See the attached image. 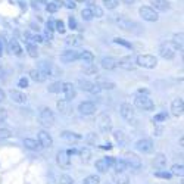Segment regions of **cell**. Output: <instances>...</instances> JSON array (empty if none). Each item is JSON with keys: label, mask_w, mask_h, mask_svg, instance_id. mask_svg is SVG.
I'll return each instance as SVG.
<instances>
[{"label": "cell", "mask_w": 184, "mask_h": 184, "mask_svg": "<svg viewBox=\"0 0 184 184\" xmlns=\"http://www.w3.org/2000/svg\"><path fill=\"white\" fill-rule=\"evenodd\" d=\"M177 49H183L181 46H178L177 43H174V41H169V43H164L161 47H159V56L161 58H164V59H166V61H171V59H174L175 58V52H177Z\"/></svg>", "instance_id": "1"}, {"label": "cell", "mask_w": 184, "mask_h": 184, "mask_svg": "<svg viewBox=\"0 0 184 184\" xmlns=\"http://www.w3.org/2000/svg\"><path fill=\"white\" fill-rule=\"evenodd\" d=\"M136 65L146 69H153L158 66V59L152 55H139L136 58Z\"/></svg>", "instance_id": "2"}, {"label": "cell", "mask_w": 184, "mask_h": 184, "mask_svg": "<svg viewBox=\"0 0 184 184\" xmlns=\"http://www.w3.org/2000/svg\"><path fill=\"white\" fill-rule=\"evenodd\" d=\"M134 105H136V108H139V109H142V110H153L155 109L153 100H152L149 96H146V94H139V96H136Z\"/></svg>", "instance_id": "3"}, {"label": "cell", "mask_w": 184, "mask_h": 184, "mask_svg": "<svg viewBox=\"0 0 184 184\" xmlns=\"http://www.w3.org/2000/svg\"><path fill=\"white\" fill-rule=\"evenodd\" d=\"M139 13L140 16L147 21V22H156L159 19V15H158V10H155L153 7H149V6H142L139 9Z\"/></svg>", "instance_id": "4"}, {"label": "cell", "mask_w": 184, "mask_h": 184, "mask_svg": "<svg viewBox=\"0 0 184 184\" xmlns=\"http://www.w3.org/2000/svg\"><path fill=\"white\" fill-rule=\"evenodd\" d=\"M78 85H80V88H81L83 91H87V93H91V94H99V93L102 91V88H100L96 83H91V81H88V80L80 78V80H78Z\"/></svg>", "instance_id": "5"}, {"label": "cell", "mask_w": 184, "mask_h": 184, "mask_svg": "<svg viewBox=\"0 0 184 184\" xmlns=\"http://www.w3.org/2000/svg\"><path fill=\"white\" fill-rule=\"evenodd\" d=\"M40 124L44 127H52L55 124V115L49 108H43L40 110Z\"/></svg>", "instance_id": "6"}, {"label": "cell", "mask_w": 184, "mask_h": 184, "mask_svg": "<svg viewBox=\"0 0 184 184\" xmlns=\"http://www.w3.org/2000/svg\"><path fill=\"white\" fill-rule=\"evenodd\" d=\"M124 161H125L127 166L131 168V169H140L142 168V159L139 158V155H136L133 152H127Z\"/></svg>", "instance_id": "7"}, {"label": "cell", "mask_w": 184, "mask_h": 184, "mask_svg": "<svg viewBox=\"0 0 184 184\" xmlns=\"http://www.w3.org/2000/svg\"><path fill=\"white\" fill-rule=\"evenodd\" d=\"M97 125L102 133H109L112 130V118L108 113H100L97 118Z\"/></svg>", "instance_id": "8"}, {"label": "cell", "mask_w": 184, "mask_h": 184, "mask_svg": "<svg viewBox=\"0 0 184 184\" xmlns=\"http://www.w3.org/2000/svg\"><path fill=\"white\" fill-rule=\"evenodd\" d=\"M119 112H121V116L127 122H133L134 118H136V110H134V108L130 103H122L121 108H119Z\"/></svg>", "instance_id": "9"}, {"label": "cell", "mask_w": 184, "mask_h": 184, "mask_svg": "<svg viewBox=\"0 0 184 184\" xmlns=\"http://www.w3.org/2000/svg\"><path fill=\"white\" fill-rule=\"evenodd\" d=\"M136 149L142 153H150L153 150V142L150 139H140L136 142Z\"/></svg>", "instance_id": "10"}, {"label": "cell", "mask_w": 184, "mask_h": 184, "mask_svg": "<svg viewBox=\"0 0 184 184\" xmlns=\"http://www.w3.org/2000/svg\"><path fill=\"white\" fill-rule=\"evenodd\" d=\"M71 155L66 152V150H59L58 155H56V162L61 168H68L69 164H71Z\"/></svg>", "instance_id": "11"}, {"label": "cell", "mask_w": 184, "mask_h": 184, "mask_svg": "<svg viewBox=\"0 0 184 184\" xmlns=\"http://www.w3.org/2000/svg\"><path fill=\"white\" fill-rule=\"evenodd\" d=\"M38 143H40L41 147L50 149V147L53 146V139H52V136H50L47 131L41 130V131L38 133Z\"/></svg>", "instance_id": "12"}, {"label": "cell", "mask_w": 184, "mask_h": 184, "mask_svg": "<svg viewBox=\"0 0 184 184\" xmlns=\"http://www.w3.org/2000/svg\"><path fill=\"white\" fill-rule=\"evenodd\" d=\"M78 55H80V52H77V50H74V49H69V50H65V52L59 56V59H61L62 64H71V62L78 59Z\"/></svg>", "instance_id": "13"}, {"label": "cell", "mask_w": 184, "mask_h": 184, "mask_svg": "<svg viewBox=\"0 0 184 184\" xmlns=\"http://www.w3.org/2000/svg\"><path fill=\"white\" fill-rule=\"evenodd\" d=\"M183 110H184V102L181 97H177L172 100L171 103V113L174 116H181L183 115Z\"/></svg>", "instance_id": "14"}, {"label": "cell", "mask_w": 184, "mask_h": 184, "mask_svg": "<svg viewBox=\"0 0 184 184\" xmlns=\"http://www.w3.org/2000/svg\"><path fill=\"white\" fill-rule=\"evenodd\" d=\"M62 91L65 94V99L69 102L75 99V96H77V90H75L72 83H62Z\"/></svg>", "instance_id": "15"}, {"label": "cell", "mask_w": 184, "mask_h": 184, "mask_svg": "<svg viewBox=\"0 0 184 184\" xmlns=\"http://www.w3.org/2000/svg\"><path fill=\"white\" fill-rule=\"evenodd\" d=\"M78 112L81 115H93L96 112V105L93 102H81L78 105Z\"/></svg>", "instance_id": "16"}, {"label": "cell", "mask_w": 184, "mask_h": 184, "mask_svg": "<svg viewBox=\"0 0 184 184\" xmlns=\"http://www.w3.org/2000/svg\"><path fill=\"white\" fill-rule=\"evenodd\" d=\"M166 164H168V159H166V156L164 153H156L155 155V158H153V166L156 169H159V171L165 169L166 168Z\"/></svg>", "instance_id": "17"}, {"label": "cell", "mask_w": 184, "mask_h": 184, "mask_svg": "<svg viewBox=\"0 0 184 184\" xmlns=\"http://www.w3.org/2000/svg\"><path fill=\"white\" fill-rule=\"evenodd\" d=\"M56 108L59 110V113H62V115H65V116H69V115L72 113V106H71L69 100H66V99L59 100V102L56 103Z\"/></svg>", "instance_id": "18"}, {"label": "cell", "mask_w": 184, "mask_h": 184, "mask_svg": "<svg viewBox=\"0 0 184 184\" xmlns=\"http://www.w3.org/2000/svg\"><path fill=\"white\" fill-rule=\"evenodd\" d=\"M118 66L122 68V69H125V71H134V69L137 68V65L133 62L131 56H125V58L119 59V61H118Z\"/></svg>", "instance_id": "19"}, {"label": "cell", "mask_w": 184, "mask_h": 184, "mask_svg": "<svg viewBox=\"0 0 184 184\" xmlns=\"http://www.w3.org/2000/svg\"><path fill=\"white\" fill-rule=\"evenodd\" d=\"M116 24H118V27H119L121 30H124V31H133L134 27H136V24H134L131 19H127V18H124V16L118 18V19H116Z\"/></svg>", "instance_id": "20"}, {"label": "cell", "mask_w": 184, "mask_h": 184, "mask_svg": "<svg viewBox=\"0 0 184 184\" xmlns=\"http://www.w3.org/2000/svg\"><path fill=\"white\" fill-rule=\"evenodd\" d=\"M149 1H150V4H152V7H153L155 10L166 12V10H169V7H171V4H169L168 0H149Z\"/></svg>", "instance_id": "21"}, {"label": "cell", "mask_w": 184, "mask_h": 184, "mask_svg": "<svg viewBox=\"0 0 184 184\" xmlns=\"http://www.w3.org/2000/svg\"><path fill=\"white\" fill-rule=\"evenodd\" d=\"M61 139L65 140L66 143H71V145H75L81 140V136L77 134V133H71V131H64L61 133Z\"/></svg>", "instance_id": "22"}, {"label": "cell", "mask_w": 184, "mask_h": 184, "mask_svg": "<svg viewBox=\"0 0 184 184\" xmlns=\"http://www.w3.org/2000/svg\"><path fill=\"white\" fill-rule=\"evenodd\" d=\"M9 96H10V99H12L15 103L22 105V103L27 102V96H25V93H22V91H19V90H10V91H9Z\"/></svg>", "instance_id": "23"}, {"label": "cell", "mask_w": 184, "mask_h": 184, "mask_svg": "<svg viewBox=\"0 0 184 184\" xmlns=\"http://www.w3.org/2000/svg\"><path fill=\"white\" fill-rule=\"evenodd\" d=\"M100 65H102L103 69L112 71V69H115V68L118 66V61L113 59V58H110V56H106V58H103V59L100 61Z\"/></svg>", "instance_id": "24"}, {"label": "cell", "mask_w": 184, "mask_h": 184, "mask_svg": "<svg viewBox=\"0 0 184 184\" xmlns=\"http://www.w3.org/2000/svg\"><path fill=\"white\" fill-rule=\"evenodd\" d=\"M40 71H43L46 74V77H56V74H58V69L52 64H47V62H41Z\"/></svg>", "instance_id": "25"}, {"label": "cell", "mask_w": 184, "mask_h": 184, "mask_svg": "<svg viewBox=\"0 0 184 184\" xmlns=\"http://www.w3.org/2000/svg\"><path fill=\"white\" fill-rule=\"evenodd\" d=\"M30 78L34 80L36 83H44L47 77H46V74L43 72V71H40V69H31L30 71Z\"/></svg>", "instance_id": "26"}, {"label": "cell", "mask_w": 184, "mask_h": 184, "mask_svg": "<svg viewBox=\"0 0 184 184\" xmlns=\"http://www.w3.org/2000/svg\"><path fill=\"white\" fill-rule=\"evenodd\" d=\"M78 59H81L84 64H93V61H94V56H93V53H91L90 50H84V52H80V55H78Z\"/></svg>", "instance_id": "27"}, {"label": "cell", "mask_w": 184, "mask_h": 184, "mask_svg": "<svg viewBox=\"0 0 184 184\" xmlns=\"http://www.w3.org/2000/svg\"><path fill=\"white\" fill-rule=\"evenodd\" d=\"M9 50H10L13 55H16V56H21V55H22V49H21L18 40H15V38L10 40V43H9Z\"/></svg>", "instance_id": "28"}, {"label": "cell", "mask_w": 184, "mask_h": 184, "mask_svg": "<svg viewBox=\"0 0 184 184\" xmlns=\"http://www.w3.org/2000/svg\"><path fill=\"white\" fill-rule=\"evenodd\" d=\"M113 139H115V142H116L119 146L125 145V142H127L125 133H124L122 130H115V131H113Z\"/></svg>", "instance_id": "29"}, {"label": "cell", "mask_w": 184, "mask_h": 184, "mask_svg": "<svg viewBox=\"0 0 184 184\" xmlns=\"http://www.w3.org/2000/svg\"><path fill=\"white\" fill-rule=\"evenodd\" d=\"M96 169H97L100 174H105V172L109 169V165H108V162H106V159H105V158H102V159H97V161H96Z\"/></svg>", "instance_id": "30"}, {"label": "cell", "mask_w": 184, "mask_h": 184, "mask_svg": "<svg viewBox=\"0 0 184 184\" xmlns=\"http://www.w3.org/2000/svg\"><path fill=\"white\" fill-rule=\"evenodd\" d=\"M24 146L27 147V149H30V150H38L40 149V143L34 140V139H25L24 140Z\"/></svg>", "instance_id": "31"}, {"label": "cell", "mask_w": 184, "mask_h": 184, "mask_svg": "<svg viewBox=\"0 0 184 184\" xmlns=\"http://www.w3.org/2000/svg\"><path fill=\"white\" fill-rule=\"evenodd\" d=\"M115 183L116 184H130V177L125 172H116L115 175Z\"/></svg>", "instance_id": "32"}, {"label": "cell", "mask_w": 184, "mask_h": 184, "mask_svg": "<svg viewBox=\"0 0 184 184\" xmlns=\"http://www.w3.org/2000/svg\"><path fill=\"white\" fill-rule=\"evenodd\" d=\"M171 174H172V175H177V177H183L184 175L183 164H174V165L171 166Z\"/></svg>", "instance_id": "33"}, {"label": "cell", "mask_w": 184, "mask_h": 184, "mask_svg": "<svg viewBox=\"0 0 184 184\" xmlns=\"http://www.w3.org/2000/svg\"><path fill=\"white\" fill-rule=\"evenodd\" d=\"M80 158H81V161H83L84 164H87V162L90 161V158H91L90 149H88V147H83V149L80 150Z\"/></svg>", "instance_id": "34"}, {"label": "cell", "mask_w": 184, "mask_h": 184, "mask_svg": "<svg viewBox=\"0 0 184 184\" xmlns=\"http://www.w3.org/2000/svg\"><path fill=\"white\" fill-rule=\"evenodd\" d=\"M66 44L71 46V47H77L81 44V37L80 36H69L66 37Z\"/></svg>", "instance_id": "35"}, {"label": "cell", "mask_w": 184, "mask_h": 184, "mask_svg": "<svg viewBox=\"0 0 184 184\" xmlns=\"http://www.w3.org/2000/svg\"><path fill=\"white\" fill-rule=\"evenodd\" d=\"M47 90L50 91V93H59L61 90H62V83L61 81H56V83H52L49 87H47Z\"/></svg>", "instance_id": "36"}, {"label": "cell", "mask_w": 184, "mask_h": 184, "mask_svg": "<svg viewBox=\"0 0 184 184\" xmlns=\"http://www.w3.org/2000/svg\"><path fill=\"white\" fill-rule=\"evenodd\" d=\"M97 72H99V69L96 65L87 64V66L84 68V74H87V75H97Z\"/></svg>", "instance_id": "37"}, {"label": "cell", "mask_w": 184, "mask_h": 184, "mask_svg": "<svg viewBox=\"0 0 184 184\" xmlns=\"http://www.w3.org/2000/svg\"><path fill=\"white\" fill-rule=\"evenodd\" d=\"M113 166H115V169H116L118 172H125V169L128 168L127 164H125V161H115Z\"/></svg>", "instance_id": "38"}, {"label": "cell", "mask_w": 184, "mask_h": 184, "mask_svg": "<svg viewBox=\"0 0 184 184\" xmlns=\"http://www.w3.org/2000/svg\"><path fill=\"white\" fill-rule=\"evenodd\" d=\"M97 85H99L102 90H103V88H105V90H113V88H115V83H112V81H99Z\"/></svg>", "instance_id": "39"}, {"label": "cell", "mask_w": 184, "mask_h": 184, "mask_svg": "<svg viewBox=\"0 0 184 184\" xmlns=\"http://www.w3.org/2000/svg\"><path fill=\"white\" fill-rule=\"evenodd\" d=\"M81 16H83V19H85V21H91V19L94 18V16H93V12H91L90 7L83 9V10H81Z\"/></svg>", "instance_id": "40"}, {"label": "cell", "mask_w": 184, "mask_h": 184, "mask_svg": "<svg viewBox=\"0 0 184 184\" xmlns=\"http://www.w3.org/2000/svg\"><path fill=\"white\" fill-rule=\"evenodd\" d=\"M99 183H100V178L97 175H88L83 181V184H99Z\"/></svg>", "instance_id": "41"}, {"label": "cell", "mask_w": 184, "mask_h": 184, "mask_svg": "<svg viewBox=\"0 0 184 184\" xmlns=\"http://www.w3.org/2000/svg\"><path fill=\"white\" fill-rule=\"evenodd\" d=\"M27 52H28V55L31 58H37L38 56V49H37L36 44H28L27 46Z\"/></svg>", "instance_id": "42"}, {"label": "cell", "mask_w": 184, "mask_h": 184, "mask_svg": "<svg viewBox=\"0 0 184 184\" xmlns=\"http://www.w3.org/2000/svg\"><path fill=\"white\" fill-rule=\"evenodd\" d=\"M91 12H93V16H96V18H102L103 16V9L100 6H97V4L91 6Z\"/></svg>", "instance_id": "43"}, {"label": "cell", "mask_w": 184, "mask_h": 184, "mask_svg": "<svg viewBox=\"0 0 184 184\" xmlns=\"http://www.w3.org/2000/svg\"><path fill=\"white\" fill-rule=\"evenodd\" d=\"M103 4H105L108 9H115V7L119 4V1H118V0H103Z\"/></svg>", "instance_id": "44"}, {"label": "cell", "mask_w": 184, "mask_h": 184, "mask_svg": "<svg viewBox=\"0 0 184 184\" xmlns=\"http://www.w3.org/2000/svg\"><path fill=\"white\" fill-rule=\"evenodd\" d=\"M59 184H74V180L69 175L64 174V175H61V178H59Z\"/></svg>", "instance_id": "45"}, {"label": "cell", "mask_w": 184, "mask_h": 184, "mask_svg": "<svg viewBox=\"0 0 184 184\" xmlns=\"http://www.w3.org/2000/svg\"><path fill=\"white\" fill-rule=\"evenodd\" d=\"M55 28H56V31H59L61 34L65 33V24H64L62 21H56V22H55Z\"/></svg>", "instance_id": "46"}, {"label": "cell", "mask_w": 184, "mask_h": 184, "mask_svg": "<svg viewBox=\"0 0 184 184\" xmlns=\"http://www.w3.org/2000/svg\"><path fill=\"white\" fill-rule=\"evenodd\" d=\"M85 140H87V143L94 145V143L97 142V136H96L94 133H88V134H87V137H85Z\"/></svg>", "instance_id": "47"}, {"label": "cell", "mask_w": 184, "mask_h": 184, "mask_svg": "<svg viewBox=\"0 0 184 184\" xmlns=\"http://www.w3.org/2000/svg\"><path fill=\"white\" fill-rule=\"evenodd\" d=\"M10 130H7V128H0V140H3V139H9L10 137Z\"/></svg>", "instance_id": "48"}, {"label": "cell", "mask_w": 184, "mask_h": 184, "mask_svg": "<svg viewBox=\"0 0 184 184\" xmlns=\"http://www.w3.org/2000/svg\"><path fill=\"white\" fill-rule=\"evenodd\" d=\"M58 7H59V6H58L56 3H49V4L46 6V9H47V12H50V13H55V12L58 10Z\"/></svg>", "instance_id": "49"}, {"label": "cell", "mask_w": 184, "mask_h": 184, "mask_svg": "<svg viewBox=\"0 0 184 184\" xmlns=\"http://www.w3.org/2000/svg\"><path fill=\"white\" fill-rule=\"evenodd\" d=\"M18 87H21V88H27V87H28V80H27L25 77L19 78V81H18Z\"/></svg>", "instance_id": "50"}, {"label": "cell", "mask_w": 184, "mask_h": 184, "mask_svg": "<svg viewBox=\"0 0 184 184\" xmlns=\"http://www.w3.org/2000/svg\"><path fill=\"white\" fill-rule=\"evenodd\" d=\"M174 43H177L178 46H181V47H183V33H180V34H175V36H174Z\"/></svg>", "instance_id": "51"}, {"label": "cell", "mask_w": 184, "mask_h": 184, "mask_svg": "<svg viewBox=\"0 0 184 184\" xmlns=\"http://www.w3.org/2000/svg\"><path fill=\"white\" fill-rule=\"evenodd\" d=\"M165 119H166V113H159V115H156L153 118V122H162Z\"/></svg>", "instance_id": "52"}, {"label": "cell", "mask_w": 184, "mask_h": 184, "mask_svg": "<svg viewBox=\"0 0 184 184\" xmlns=\"http://www.w3.org/2000/svg\"><path fill=\"white\" fill-rule=\"evenodd\" d=\"M68 22H69V28H72V30H75V28H77V21H75V18L69 16Z\"/></svg>", "instance_id": "53"}, {"label": "cell", "mask_w": 184, "mask_h": 184, "mask_svg": "<svg viewBox=\"0 0 184 184\" xmlns=\"http://www.w3.org/2000/svg\"><path fill=\"white\" fill-rule=\"evenodd\" d=\"M6 116H7V110L4 108H0V121H4Z\"/></svg>", "instance_id": "54"}, {"label": "cell", "mask_w": 184, "mask_h": 184, "mask_svg": "<svg viewBox=\"0 0 184 184\" xmlns=\"http://www.w3.org/2000/svg\"><path fill=\"white\" fill-rule=\"evenodd\" d=\"M113 41H115V43H119V44H124V46H127V47H131V44H130V43H127L124 38H115Z\"/></svg>", "instance_id": "55"}, {"label": "cell", "mask_w": 184, "mask_h": 184, "mask_svg": "<svg viewBox=\"0 0 184 184\" xmlns=\"http://www.w3.org/2000/svg\"><path fill=\"white\" fill-rule=\"evenodd\" d=\"M156 177H161V178H171V174H168V172H156Z\"/></svg>", "instance_id": "56"}, {"label": "cell", "mask_w": 184, "mask_h": 184, "mask_svg": "<svg viewBox=\"0 0 184 184\" xmlns=\"http://www.w3.org/2000/svg\"><path fill=\"white\" fill-rule=\"evenodd\" d=\"M105 159H106V162H108L109 168H110V166H113V164H115V161H116V159H115V158H112V156H108V158H105Z\"/></svg>", "instance_id": "57"}, {"label": "cell", "mask_w": 184, "mask_h": 184, "mask_svg": "<svg viewBox=\"0 0 184 184\" xmlns=\"http://www.w3.org/2000/svg\"><path fill=\"white\" fill-rule=\"evenodd\" d=\"M46 36L49 37V38H52V37H53V30H52V28H47V30H46Z\"/></svg>", "instance_id": "58"}, {"label": "cell", "mask_w": 184, "mask_h": 184, "mask_svg": "<svg viewBox=\"0 0 184 184\" xmlns=\"http://www.w3.org/2000/svg\"><path fill=\"white\" fill-rule=\"evenodd\" d=\"M4 99H6V93H4V91L0 88V102H3Z\"/></svg>", "instance_id": "59"}, {"label": "cell", "mask_w": 184, "mask_h": 184, "mask_svg": "<svg viewBox=\"0 0 184 184\" xmlns=\"http://www.w3.org/2000/svg\"><path fill=\"white\" fill-rule=\"evenodd\" d=\"M66 7L74 9V7H75V1H66Z\"/></svg>", "instance_id": "60"}, {"label": "cell", "mask_w": 184, "mask_h": 184, "mask_svg": "<svg viewBox=\"0 0 184 184\" xmlns=\"http://www.w3.org/2000/svg\"><path fill=\"white\" fill-rule=\"evenodd\" d=\"M34 41H36V43H43V37L36 36V37H34Z\"/></svg>", "instance_id": "61"}, {"label": "cell", "mask_w": 184, "mask_h": 184, "mask_svg": "<svg viewBox=\"0 0 184 184\" xmlns=\"http://www.w3.org/2000/svg\"><path fill=\"white\" fill-rule=\"evenodd\" d=\"M122 1H124V3H125V4H131V3H133V1H134V0H122Z\"/></svg>", "instance_id": "62"}, {"label": "cell", "mask_w": 184, "mask_h": 184, "mask_svg": "<svg viewBox=\"0 0 184 184\" xmlns=\"http://www.w3.org/2000/svg\"><path fill=\"white\" fill-rule=\"evenodd\" d=\"M1 53H3V44H1V41H0V58H1Z\"/></svg>", "instance_id": "63"}]
</instances>
